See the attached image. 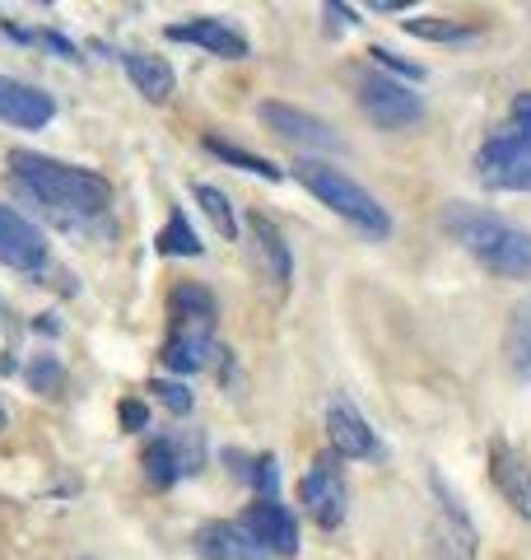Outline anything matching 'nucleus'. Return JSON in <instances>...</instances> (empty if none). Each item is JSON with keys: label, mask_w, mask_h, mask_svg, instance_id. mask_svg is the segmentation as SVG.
<instances>
[{"label": "nucleus", "mask_w": 531, "mask_h": 560, "mask_svg": "<svg viewBox=\"0 0 531 560\" xmlns=\"http://www.w3.org/2000/svg\"><path fill=\"white\" fill-rule=\"evenodd\" d=\"M10 183L20 187V197H28L43 215L66 224V230H80V224L103 220L108 206H113V187L103 183L98 173L47 160V154H33V150L10 154Z\"/></svg>", "instance_id": "obj_1"}, {"label": "nucleus", "mask_w": 531, "mask_h": 560, "mask_svg": "<svg viewBox=\"0 0 531 560\" xmlns=\"http://www.w3.org/2000/svg\"><path fill=\"white\" fill-rule=\"evenodd\" d=\"M442 230H448L471 257H481L494 276L508 280H531V234L508 224L504 215L471 206H448L442 210Z\"/></svg>", "instance_id": "obj_2"}, {"label": "nucleus", "mask_w": 531, "mask_h": 560, "mask_svg": "<svg viewBox=\"0 0 531 560\" xmlns=\"http://www.w3.org/2000/svg\"><path fill=\"white\" fill-rule=\"evenodd\" d=\"M294 178L304 183L322 206H331L341 220H350L354 230H364V234H374V238L392 234V215L378 206V197H374V191H364L354 178H345L341 168H331L322 160H298L294 164Z\"/></svg>", "instance_id": "obj_3"}, {"label": "nucleus", "mask_w": 531, "mask_h": 560, "mask_svg": "<svg viewBox=\"0 0 531 560\" xmlns=\"http://www.w3.org/2000/svg\"><path fill=\"white\" fill-rule=\"evenodd\" d=\"M475 178L489 191H531V136L499 131L475 150Z\"/></svg>", "instance_id": "obj_4"}, {"label": "nucleus", "mask_w": 531, "mask_h": 560, "mask_svg": "<svg viewBox=\"0 0 531 560\" xmlns=\"http://www.w3.org/2000/svg\"><path fill=\"white\" fill-rule=\"evenodd\" d=\"M354 90H359V108L368 113V121H378L382 131L415 127V121L424 117L420 94L405 90L401 80L382 75V70H359V75H354Z\"/></svg>", "instance_id": "obj_5"}, {"label": "nucleus", "mask_w": 531, "mask_h": 560, "mask_svg": "<svg viewBox=\"0 0 531 560\" xmlns=\"http://www.w3.org/2000/svg\"><path fill=\"white\" fill-rule=\"evenodd\" d=\"M298 500H304V510L317 528H341L345 523L350 490H345V471H341V458H335V453H317L312 458L308 477L298 481Z\"/></svg>", "instance_id": "obj_6"}, {"label": "nucleus", "mask_w": 531, "mask_h": 560, "mask_svg": "<svg viewBox=\"0 0 531 560\" xmlns=\"http://www.w3.org/2000/svg\"><path fill=\"white\" fill-rule=\"evenodd\" d=\"M429 481L438 490V514H434V528H429V541H434V556L438 560H475V528L467 510L457 504L452 486L438 477V471H429Z\"/></svg>", "instance_id": "obj_7"}, {"label": "nucleus", "mask_w": 531, "mask_h": 560, "mask_svg": "<svg viewBox=\"0 0 531 560\" xmlns=\"http://www.w3.org/2000/svg\"><path fill=\"white\" fill-rule=\"evenodd\" d=\"M205 458V444L197 440V434H164V440H150L145 453H140V467H145V481L150 486H177L182 477H191V471L201 467Z\"/></svg>", "instance_id": "obj_8"}, {"label": "nucleus", "mask_w": 531, "mask_h": 560, "mask_svg": "<svg viewBox=\"0 0 531 560\" xmlns=\"http://www.w3.org/2000/svg\"><path fill=\"white\" fill-rule=\"evenodd\" d=\"M43 261H47V234L14 206H0V267L38 271Z\"/></svg>", "instance_id": "obj_9"}, {"label": "nucleus", "mask_w": 531, "mask_h": 560, "mask_svg": "<svg viewBox=\"0 0 531 560\" xmlns=\"http://www.w3.org/2000/svg\"><path fill=\"white\" fill-rule=\"evenodd\" d=\"M238 528L252 537L266 556H298V523L290 510H280L275 500H257L252 510L243 514Z\"/></svg>", "instance_id": "obj_10"}, {"label": "nucleus", "mask_w": 531, "mask_h": 560, "mask_svg": "<svg viewBox=\"0 0 531 560\" xmlns=\"http://www.w3.org/2000/svg\"><path fill=\"white\" fill-rule=\"evenodd\" d=\"M210 331L215 318H187V313H173V337L164 341V364L173 374H197L210 360Z\"/></svg>", "instance_id": "obj_11"}, {"label": "nucleus", "mask_w": 531, "mask_h": 560, "mask_svg": "<svg viewBox=\"0 0 531 560\" xmlns=\"http://www.w3.org/2000/svg\"><path fill=\"white\" fill-rule=\"evenodd\" d=\"M51 117H57L51 94H43L38 84H24L14 75H0V121H10V127H20V131H43Z\"/></svg>", "instance_id": "obj_12"}, {"label": "nucleus", "mask_w": 531, "mask_h": 560, "mask_svg": "<svg viewBox=\"0 0 531 560\" xmlns=\"http://www.w3.org/2000/svg\"><path fill=\"white\" fill-rule=\"evenodd\" d=\"M327 434H331V453L335 458H382L378 434L368 430V420L350 407V401L335 397L327 407Z\"/></svg>", "instance_id": "obj_13"}, {"label": "nucleus", "mask_w": 531, "mask_h": 560, "mask_svg": "<svg viewBox=\"0 0 531 560\" xmlns=\"http://www.w3.org/2000/svg\"><path fill=\"white\" fill-rule=\"evenodd\" d=\"M261 121L271 127L275 136L294 140V145H312V150H341V136H335L327 121H317L312 113H298L290 103H261Z\"/></svg>", "instance_id": "obj_14"}, {"label": "nucleus", "mask_w": 531, "mask_h": 560, "mask_svg": "<svg viewBox=\"0 0 531 560\" xmlns=\"http://www.w3.org/2000/svg\"><path fill=\"white\" fill-rule=\"evenodd\" d=\"M489 477H494V486H499V495L518 510L527 523H531V467H527V458L512 444H489Z\"/></svg>", "instance_id": "obj_15"}, {"label": "nucleus", "mask_w": 531, "mask_h": 560, "mask_svg": "<svg viewBox=\"0 0 531 560\" xmlns=\"http://www.w3.org/2000/svg\"><path fill=\"white\" fill-rule=\"evenodd\" d=\"M168 38L173 43L205 47L210 57H224V61H243L247 57V38H243L234 24H224V20H182V24L168 28Z\"/></svg>", "instance_id": "obj_16"}, {"label": "nucleus", "mask_w": 531, "mask_h": 560, "mask_svg": "<svg viewBox=\"0 0 531 560\" xmlns=\"http://www.w3.org/2000/svg\"><path fill=\"white\" fill-rule=\"evenodd\" d=\"M247 230H252V257H257L261 276L271 280V285L285 290V285H290V276H294V257H290L285 234H280L266 215H252V220H247Z\"/></svg>", "instance_id": "obj_17"}, {"label": "nucleus", "mask_w": 531, "mask_h": 560, "mask_svg": "<svg viewBox=\"0 0 531 560\" xmlns=\"http://www.w3.org/2000/svg\"><path fill=\"white\" fill-rule=\"evenodd\" d=\"M197 556L201 560H271L252 537H247L238 523H224V518H215V523H205V528H197Z\"/></svg>", "instance_id": "obj_18"}, {"label": "nucleus", "mask_w": 531, "mask_h": 560, "mask_svg": "<svg viewBox=\"0 0 531 560\" xmlns=\"http://www.w3.org/2000/svg\"><path fill=\"white\" fill-rule=\"evenodd\" d=\"M121 70L131 75V84L150 103H164L173 94V70L164 57H150V51H121Z\"/></svg>", "instance_id": "obj_19"}, {"label": "nucleus", "mask_w": 531, "mask_h": 560, "mask_svg": "<svg viewBox=\"0 0 531 560\" xmlns=\"http://www.w3.org/2000/svg\"><path fill=\"white\" fill-rule=\"evenodd\" d=\"M504 355L508 370L531 383V300H522L508 318V337H504Z\"/></svg>", "instance_id": "obj_20"}, {"label": "nucleus", "mask_w": 531, "mask_h": 560, "mask_svg": "<svg viewBox=\"0 0 531 560\" xmlns=\"http://www.w3.org/2000/svg\"><path fill=\"white\" fill-rule=\"evenodd\" d=\"M205 150H210V154H220L224 164L257 173V178H266V183H280V178H285V168H275L271 160H261V154L243 150V145H228V140H220V136H205Z\"/></svg>", "instance_id": "obj_21"}, {"label": "nucleus", "mask_w": 531, "mask_h": 560, "mask_svg": "<svg viewBox=\"0 0 531 560\" xmlns=\"http://www.w3.org/2000/svg\"><path fill=\"white\" fill-rule=\"evenodd\" d=\"M158 253L164 257H201V234L191 230L182 210H168V224L158 230Z\"/></svg>", "instance_id": "obj_22"}, {"label": "nucleus", "mask_w": 531, "mask_h": 560, "mask_svg": "<svg viewBox=\"0 0 531 560\" xmlns=\"http://www.w3.org/2000/svg\"><path fill=\"white\" fill-rule=\"evenodd\" d=\"M191 191H197V201H201V210L210 215V224H215L224 238H238V215H234V206H228L224 191H220V187H210V183H197Z\"/></svg>", "instance_id": "obj_23"}, {"label": "nucleus", "mask_w": 531, "mask_h": 560, "mask_svg": "<svg viewBox=\"0 0 531 560\" xmlns=\"http://www.w3.org/2000/svg\"><path fill=\"white\" fill-rule=\"evenodd\" d=\"M168 304H173V313H187V318H215V294H210L205 285H197V280L173 285Z\"/></svg>", "instance_id": "obj_24"}, {"label": "nucleus", "mask_w": 531, "mask_h": 560, "mask_svg": "<svg viewBox=\"0 0 531 560\" xmlns=\"http://www.w3.org/2000/svg\"><path fill=\"white\" fill-rule=\"evenodd\" d=\"M405 33L424 43H471L475 28L467 24H448V20H405Z\"/></svg>", "instance_id": "obj_25"}, {"label": "nucleus", "mask_w": 531, "mask_h": 560, "mask_svg": "<svg viewBox=\"0 0 531 560\" xmlns=\"http://www.w3.org/2000/svg\"><path fill=\"white\" fill-rule=\"evenodd\" d=\"M368 57L378 61V70H382V75H392V70H397V75H405V80H420V75H424V66H420V61H405L401 51H387V47H368Z\"/></svg>", "instance_id": "obj_26"}, {"label": "nucleus", "mask_w": 531, "mask_h": 560, "mask_svg": "<svg viewBox=\"0 0 531 560\" xmlns=\"http://www.w3.org/2000/svg\"><path fill=\"white\" fill-rule=\"evenodd\" d=\"M150 393H158V401L173 411V416H187L191 411V388L187 383H168V378H154Z\"/></svg>", "instance_id": "obj_27"}, {"label": "nucleus", "mask_w": 531, "mask_h": 560, "mask_svg": "<svg viewBox=\"0 0 531 560\" xmlns=\"http://www.w3.org/2000/svg\"><path fill=\"white\" fill-rule=\"evenodd\" d=\"M252 486L261 490L266 500H275V490H280V463H275V453H261V458H252Z\"/></svg>", "instance_id": "obj_28"}, {"label": "nucleus", "mask_w": 531, "mask_h": 560, "mask_svg": "<svg viewBox=\"0 0 531 560\" xmlns=\"http://www.w3.org/2000/svg\"><path fill=\"white\" fill-rule=\"evenodd\" d=\"M28 378H33V388H38V393H51V388L61 383V364L51 360V355H43V360L28 370Z\"/></svg>", "instance_id": "obj_29"}, {"label": "nucleus", "mask_w": 531, "mask_h": 560, "mask_svg": "<svg viewBox=\"0 0 531 560\" xmlns=\"http://www.w3.org/2000/svg\"><path fill=\"white\" fill-rule=\"evenodd\" d=\"M117 416H121V425H127V430H145V425H150V407H145L140 397H127V401H121Z\"/></svg>", "instance_id": "obj_30"}, {"label": "nucleus", "mask_w": 531, "mask_h": 560, "mask_svg": "<svg viewBox=\"0 0 531 560\" xmlns=\"http://www.w3.org/2000/svg\"><path fill=\"white\" fill-rule=\"evenodd\" d=\"M512 121H518V131L531 136V94H518L512 98Z\"/></svg>", "instance_id": "obj_31"}, {"label": "nucleus", "mask_w": 531, "mask_h": 560, "mask_svg": "<svg viewBox=\"0 0 531 560\" xmlns=\"http://www.w3.org/2000/svg\"><path fill=\"white\" fill-rule=\"evenodd\" d=\"M224 463H228V467H234V471H238V477H243V481H252V458H243V453H234V448H228V453H224Z\"/></svg>", "instance_id": "obj_32"}, {"label": "nucleus", "mask_w": 531, "mask_h": 560, "mask_svg": "<svg viewBox=\"0 0 531 560\" xmlns=\"http://www.w3.org/2000/svg\"><path fill=\"white\" fill-rule=\"evenodd\" d=\"M378 14H392V10H405V0H374Z\"/></svg>", "instance_id": "obj_33"}, {"label": "nucleus", "mask_w": 531, "mask_h": 560, "mask_svg": "<svg viewBox=\"0 0 531 560\" xmlns=\"http://www.w3.org/2000/svg\"><path fill=\"white\" fill-rule=\"evenodd\" d=\"M0 430H5V407H0Z\"/></svg>", "instance_id": "obj_34"}]
</instances>
